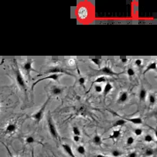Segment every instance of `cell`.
Wrapping results in <instances>:
<instances>
[{"mask_svg":"<svg viewBox=\"0 0 157 157\" xmlns=\"http://www.w3.org/2000/svg\"><path fill=\"white\" fill-rule=\"evenodd\" d=\"M61 74H50V75H49L47 77H44V78H41V79H39L38 81H36V82H34L33 84L32 87L33 88V87L35 85H36V84H37L38 82H40V81H44V80H47V79H50V80H53V81H58L59 78H60V77L61 76Z\"/></svg>","mask_w":157,"mask_h":157,"instance_id":"obj_5","label":"cell"},{"mask_svg":"<svg viewBox=\"0 0 157 157\" xmlns=\"http://www.w3.org/2000/svg\"><path fill=\"white\" fill-rule=\"evenodd\" d=\"M33 143H35V139L33 136H28L26 139V144H32Z\"/></svg>","mask_w":157,"mask_h":157,"instance_id":"obj_31","label":"cell"},{"mask_svg":"<svg viewBox=\"0 0 157 157\" xmlns=\"http://www.w3.org/2000/svg\"><path fill=\"white\" fill-rule=\"evenodd\" d=\"M47 124H48V128L50 131V135L52 137H54V139H57L58 138V133H57V128H56L55 125L54 123V121L52 119L50 114L48 115V118H47Z\"/></svg>","mask_w":157,"mask_h":157,"instance_id":"obj_3","label":"cell"},{"mask_svg":"<svg viewBox=\"0 0 157 157\" xmlns=\"http://www.w3.org/2000/svg\"><path fill=\"white\" fill-rule=\"evenodd\" d=\"M50 93H51L52 95L58 96L63 93V88H61L59 86H53V88H51V91H50Z\"/></svg>","mask_w":157,"mask_h":157,"instance_id":"obj_10","label":"cell"},{"mask_svg":"<svg viewBox=\"0 0 157 157\" xmlns=\"http://www.w3.org/2000/svg\"><path fill=\"white\" fill-rule=\"evenodd\" d=\"M67 63L69 66L71 67H73L76 64V60L75 58H71L67 60Z\"/></svg>","mask_w":157,"mask_h":157,"instance_id":"obj_33","label":"cell"},{"mask_svg":"<svg viewBox=\"0 0 157 157\" xmlns=\"http://www.w3.org/2000/svg\"><path fill=\"white\" fill-rule=\"evenodd\" d=\"M150 71H156V62L155 61L150 62V63L147 65V67H146V70H145L143 73L146 74L147 73V72Z\"/></svg>","mask_w":157,"mask_h":157,"instance_id":"obj_11","label":"cell"},{"mask_svg":"<svg viewBox=\"0 0 157 157\" xmlns=\"http://www.w3.org/2000/svg\"><path fill=\"white\" fill-rule=\"evenodd\" d=\"M91 60L92 61L93 63H94V64L98 67H100L102 63V60H101V59H98V58L94 59H94H91Z\"/></svg>","mask_w":157,"mask_h":157,"instance_id":"obj_27","label":"cell"},{"mask_svg":"<svg viewBox=\"0 0 157 157\" xmlns=\"http://www.w3.org/2000/svg\"><path fill=\"white\" fill-rule=\"evenodd\" d=\"M127 75L129 77H133L136 75V71H135V70L132 67H128L127 69Z\"/></svg>","mask_w":157,"mask_h":157,"instance_id":"obj_26","label":"cell"},{"mask_svg":"<svg viewBox=\"0 0 157 157\" xmlns=\"http://www.w3.org/2000/svg\"><path fill=\"white\" fill-rule=\"evenodd\" d=\"M93 143H94L95 146H101L102 143L101 138L99 136H95L94 138H93Z\"/></svg>","mask_w":157,"mask_h":157,"instance_id":"obj_18","label":"cell"},{"mask_svg":"<svg viewBox=\"0 0 157 157\" xmlns=\"http://www.w3.org/2000/svg\"><path fill=\"white\" fill-rule=\"evenodd\" d=\"M80 139H81L80 136H73V140H74V142H75V143H78V142L80 141Z\"/></svg>","mask_w":157,"mask_h":157,"instance_id":"obj_37","label":"cell"},{"mask_svg":"<svg viewBox=\"0 0 157 157\" xmlns=\"http://www.w3.org/2000/svg\"><path fill=\"white\" fill-rule=\"evenodd\" d=\"M154 152H155V151H154L153 149H152V148H148L145 151V155L147 157H150L154 155Z\"/></svg>","mask_w":157,"mask_h":157,"instance_id":"obj_21","label":"cell"},{"mask_svg":"<svg viewBox=\"0 0 157 157\" xmlns=\"http://www.w3.org/2000/svg\"><path fill=\"white\" fill-rule=\"evenodd\" d=\"M101 71L102 73H104L105 75H117L115 72H114L113 71H112V68L109 67V66H105L104 67L101 68Z\"/></svg>","mask_w":157,"mask_h":157,"instance_id":"obj_12","label":"cell"},{"mask_svg":"<svg viewBox=\"0 0 157 157\" xmlns=\"http://www.w3.org/2000/svg\"><path fill=\"white\" fill-rule=\"evenodd\" d=\"M112 155L114 157H119L122 155V152L118 150V149H114L112 151Z\"/></svg>","mask_w":157,"mask_h":157,"instance_id":"obj_24","label":"cell"},{"mask_svg":"<svg viewBox=\"0 0 157 157\" xmlns=\"http://www.w3.org/2000/svg\"><path fill=\"white\" fill-rule=\"evenodd\" d=\"M153 136H152V135L147 134L144 136V141L146 142V143H152V142H153Z\"/></svg>","mask_w":157,"mask_h":157,"instance_id":"obj_23","label":"cell"},{"mask_svg":"<svg viewBox=\"0 0 157 157\" xmlns=\"http://www.w3.org/2000/svg\"><path fill=\"white\" fill-rule=\"evenodd\" d=\"M120 136H121V130L120 129L114 130V131L112 132V134L110 135V137H109V139H117L118 138L120 137Z\"/></svg>","mask_w":157,"mask_h":157,"instance_id":"obj_17","label":"cell"},{"mask_svg":"<svg viewBox=\"0 0 157 157\" xmlns=\"http://www.w3.org/2000/svg\"><path fill=\"white\" fill-rule=\"evenodd\" d=\"M49 101H50V98H48L47 100L44 102V104L42 105V107L40 108V109H39L36 113L33 115V118L34 120H36V122H40V121H41V119L43 118V117H44V112H45V109L46 108H47V104H48Z\"/></svg>","mask_w":157,"mask_h":157,"instance_id":"obj_2","label":"cell"},{"mask_svg":"<svg viewBox=\"0 0 157 157\" xmlns=\"http://www.w3.org/2000/svg\"><path fill=\"white\" fill-rule=\"evenodd\" d=\"M94 89L97 93H101L103 91V86L101 84H97L94 86Z\"/></svg>","mask_w":157,"mask_h":157,"instance_id":"obj_22","label":"cell"},{"mask_svg":"<svg viewBox=\"0 0 157 157\" xmlns=\"http://www.w3.org/2000/svg\"><path fill=\"white\" fill-rule=\"evenodd\" d=\"M72 130H73L74 136H81V131H80V129L77 126H74L73 128H72Z\"/></svg>","mask_w":157,"mask_h":157,"instance_id":"obj_29","label":"cell"},{"mask_svg":"<svg viewBox=\"0 0 157 157\" xmlns=\"http://www.w3.org/2000/svg\"><path fill=\"white\" fill-rule=\"evenodd\" d=\"M78 16H79L80 19H82V20H84V19L87 18V16H88V9L85 8V7H84V6H81V8L78 10Z\"/></svg>","mask_w":157,"mask_h":157,"instance_id":"obj_7","label":"cell"},{"mask_svg":"<svg viewBox=\"0 0 157 157\" xmlns=\"http://www.w3.org/2000/svg\"><path fill=\"white\" fill-rule=\"evenodd\" d=\"M143 63V60H141V59H136V60H135V63H136V65L137 67H141Z\"/></svg>","mask_w":157,"mask_h":157,"instance_id":"obj_35","label":"cell"},{"mask_svg":"<svg viewBox=\"0 0 157 157\" xmlns=\"http://www.w3.org/2000/svg\"><path fill=\"white\" fill-rule=\"evenodd\" d=\"M14 72H15V75H16V83H17V84H18L19 87H20L22 90L26 91V81H25L24 78H23L20 69H19L18 67L16 66V68H15L14 70Z\"/></svg>","mask_w":157,"mask_h":157,"instance_id":"obj_1","label":"cell"},{"mask_svg":"<svg viewBox=\"0 0 157 157\" xmlns=\"http://www.w3.org/2000/svg\"><path fill=\"white\" fill-rule=\"evenodd\" d=\"M33 60L32 59H29L23 65V70H24V71L26 72L29 78L30 77V72L33 71Z\"/></svg>","mask_w":157,"mask_h":157,"instance_id":"obj_4","label":"cell"},{"mask_svg":"<svg viewBox=\"0 0 157 157\" xmlns=\"http://www.w3.org/2000/svg\"><path fill=\"white\" fill-rule=\"evenodd\" d=\"M16 130V123H10L6 128V134H11L13 133Z\"/></svg>","mask_w":157,"mask_h":157,"instance_id":"obj_13","label":"cell"},{"mask_svg":"<svg viewBox=\"0 0 157 157\" xmlns=\"http://www.w3.org/2000/svg\"><path fill=\"white\" fill-rule=\"evenodd\" d=\"M125 124H126V121L124 118H121V119L116 121L115 125H116V126H122V125H125Z\"/></svg>","mask_w":157,"mask_h":157,"instance_id":"obj_25","label":"cell"},{"mask_svg":"<svg viewBox=\"0 0 157 157\" xmlns=\"http://www.w3.org/2000/svg\"><path fill=\"white\" fill-rule=\"evenodd\" d=\"M128 157H138V153L136 152H131L128 153Z\"/></svg>","mask_w":157,"mask_h":157,"instance_id":"obj_36","label":"cell"},{"mask_svg":"<svg viewBox=\"0 0 157 157\" xmlns=\"http://www.w3.org/2000/svg\"><path fill=\"white\" fill-rule=\"evenodd\" d=\"M6 149H7V150H8V152H10V150H9V149H8V148L6 147ZM10 156H11V157H18V156H14V155H12L11 153H10Z\"/></svg>","mask_w":157,"mask_h":157,"instance_id":"obj_40","label":"cell"},{"mask_svg":"<svg viewBox=\"0 0 157 157\" xmlns=\"http://www.w3.org/2000/svg\"><path fill=\"white\" fill-rule=\"evenodd\" d=\"M105 157H106V156H105Z\"/></svg>","mask_w":157,"mask_h":157,"instance_id":"obj_41","label":"cell"},{"mask_svg":"<svg viewBox=\"0 0 157 157\" xmlns=\"http://www.w3.org/2000/svg\"><path fill=\"white\" fill-rule=\"evenodd\" d=\"M47 73L61 74V75H63V74H66V75H72L71 74H69L67 71H66L65 70H63V68L59 67H50V69L48 70V71H47Z\"/></svg>","mask_w":157,"mask_h":157,"instance_id":"obj_6","label":"cell"},{"mask_svg":"<svg viewBox=\"0 0 157 157\" xmlns=\"http://www.w3.org/2000/svg\"><path fill=\"white\" fill-rule=\"evenodd\" d=\"M135 142V139L132 137V136H129V137L127 138V140H126V144L128 146H132V145Z\"/></svg>","mask_w":157,"mask_h":157,"instance_id":"obj_30","label":"cell"},{"mask_svg":"<svg viewBox=\"0 0 157 157\" xmlns=\"http://www.w3.org/2000/svg\"><path fill=\"white\" fill-rule=\"evenodd\" d=\"M143 129L140 128H135L134 130V134L136 135V136H141L142 135H143Z\"/></svg>","mask_w":157,"mask_h":157,"instance_id":"obj_28","label":"cell"},{"mask_svg":"<svg viewBox=\"0 0 157 157\" xmlns=\"http://www.w3.org/2000/svg\"><path fill=\"white\" fill-rule=\"evenodd\" d=\"M62 147H63V150L66 152V153L70 157H76L75 156V153H74L73 150H72L71 146H69L68 144H63L62 145Z\"/></svg>","mask_w":157,"mask_h":157,"instance_id":"obj_9","label":"cell"},{"mask_svg":"<svg viewBox=\"0 0 157 157\" xmlns=\"http://www.w3.org/2000/svg\"><path fill=\"white\" fill-rule=\"evenodd\" d=\"M149 102L150 104V105H153L156 102V97L154 94H150L149 95Z\"/></svg>","mask_w":157,"mask_h":157,"instance_id":"obj_20","label":"cell"},{"mask_svg":"<svg viewBox=\"0 0 157 157\" xmlns=\"http://www.w3.org/2000/svg\"><path fill=\"white\" fill-rule=\"evenodd\" d=\"M128 99V94L127 91H122L121 94H119V97L118 98V103L123 104L125 102H126Z\"/></svg>","mask_w":157,"mask_h":157,"instance_id":"obj_8","label":"cell"},{"mask_svg":"<svg viewBox=\"0 0 157 157\" xmlns=\"http://www.w3.org/2000/svg\"><path fill=\"white\" fill-rule=\"evenodd\" d=\"M79 84L80 85L83 86V87H84V85H85V82H86V80L85 78H83V77H81V78H79Z\"/></svg>","mask_w":157,"mask_h":157,"instance_id":"obj_34","label":"cell"},{"mask_svg":"<svg viewBox=\"0 0 157 157\" xmlns=\"http://www.w3.org/2000/svg\"><path fill=\"white\" fill-rule=\"evenodd\" d=\"M96 157H105L104 155H102V154H98L97 155H96Z\"/></svg>","mask_w":157,"mask_h":157,"instance_id":"obj_39","label":"cell"},{"mask_svg":"<svg viewBox=\"0 0 157 157\" xmlns=\"http://www.w3.org/2000/svg\"><path fill=\"white\" fill-rule=\"evenodd\" d=\"M146 98H147V91L145 88H141L139 91V99L143 101H146Z\"/></svg>","mask_w":157,"mask_h":157,"instance_id":"obj_16","label":"cell"},{"mask_svg":"<svg viewBox=\"0 0 157 157\" xmlns=\"http://www.w3.org/2000/svg\"><path fill=\"white\" fill-rule=\"evenodd\" d=\"M128 59L127 58H121V59H120V61L121 62V63H127V62H128Z\"/></svg>","mask_w":157,"mask_h":157,"instance_id":"obj_38","label":"cell"},{"mask_svg":"<svg viewBox=\"0 0 157 157\" xmlns=\"http://www.w3.org/2000/svg\"><path fill=\"white\" fill-rule=\"evenodd\" d=\"M125 121H130L131 123L134 124V125H141L143 124V119L139 117H136V118H126L125 119Z\"/></svg>","mask_w":157,"mask_h":157,"instance_id":"obj_14","label":"cell"},{"mask_svg":"<svg viewBox=\"0 0 157 157\" xmlns=\"http://www.w3.org/2000/svg\"><path fill=\"white\" fill-rule=\"evenodd\" d=\"M112 88H113L112 84H111V83H107V84H105V86L104 87L103 91H102V92L104 93V95L106 96L108 94H109V93L111 92V91L112 90Z\"/></svg>","mask_w":157,"mask_h":157,"instance_id":"obj_15","label":"cell"},{"mask_svg":"<svg viewBox=\"0 0 157 157\" xmlns=\"http://www.w3.org/2000/svg\"><path fill=\"white\" fill-rule=\"evenodd\" d=\"M77 152L81 155H84L86 153V149L84 146H78L77 147Z\"/></svg>","mask_w":157,"mask_h":157,"instance_id":"obj_19","label":"cell"},{"mask_svg":"<svg viewBox=\"0 0 157 157\" xmlns=\"http://www.w3.org/2000/svg\"><path fill=\"white\" fill-rule=\"evenodd\" d=\"M105 81H106V78L103 76L99 77V78H98L97 79L95 80V83H97V84H101V83L105 82Z\"/></svg>","mask_w":157,"mask_h":157,"instance_id":"obj_32","label":"cell"}]
</instances>
